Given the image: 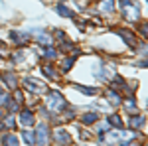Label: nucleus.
Segmentation results:
<instances>
[{"label":"nucleus","instance_id":"f257e3e1","mask_svg":"<svg viewBox=\"0 0 148 146\" xmlns=\"http://www.w3.org/2000/svg\"><path fill=\"white\" fill-rule=\"evenodd\" d=\"M46 105H47V109L53 111V112L63 111V109H65V99L61 97L59 91H49L46 95Z\"/></svg>","mask_w":148,"mask_h":146},{"label":"nucleus","instance_id":"f03ea898","mask_svg":"<svg viewBox=\"0 0 148 146\" xmlns=\"http://www.w3.org/2000/svg\"><path fill=\"white\" fill-rule=\"evenodd\" d=\"M121 8H123V14H125L126 20L136 22L138 18H140V10H138V6L132 0H121Z\"/></svg>","mask_w":148,"mask_h":146},{"label":"nucleus","instance_id":"7ed1b4c3","mask_svg":"<svg viewBox=\"0 0 148 146\" xmlns=\"http://www.w3.org/2000/svg\"><path fill=\"white\" fill-rule=\"evenodd\" d=\"M24 85L28 87V91H32V93H46V91H47V85H44L42 81L32 79V77H26V79H24Z\"/></svg>","mask_w":148,"mask_h":146},{"label":"nucleus","instance_id":"20e7f679","mask_svg":"<svg viewBox=\"0 0 148 146\" xmlns=\"http://www.w3.org/2000/svg\"><path fill=\"white\" fill-rule=\"evenodd\" d=\"M34 136H38L36 142L44 146L47 140H49V130H47V126H46V124H40V126H38V134H34Z\"/></svg>","mask_w":148,"mask_h":146},{"label":"nucleus","instance_id":"39448f33","mask_svg":"<svg viewBox=\"0 0 148 146\" xmlns=\"http://www.w3.org/2000/svg\"><path fill=\"white\" fill-rule=\"evenodd\" d=\"M116 34L121 36L123 40H126L128 45H136V38H134V34H130L128 30H116Z\"/></svg>","mask_w":148,"mask_h":146},{"label":"nucleus","instance_id":"423d86ee","mask_svg":"<svg viewBox=\"0 0 148 146\" xmlns=\"http://www.w3.org/2000/svg\"><path fill=\"white\" fill-rule=\"evenodd\" d=\"M34 34H36V42H40V44H44V45H49V44H51V38H49L44 30H36Z\"/></svg>","mask_w":148,"mask_h":146},{"label":"nucleus","instance_id":"0eeeda50","mask_svg":"<svg viewBox=\"0 0 148 146\" xmlns=\"http://www.w3.org/2000/svg\"><path fill=\"white\" fill-rule=\"evenodd\" d=\"M20 123L24 124V126H32L34 124V114L30 111H22V114H20Z\"/></svg>","mask_w":148,"mask_h":146},{"label":"nucleus","instance_id":"6e6552de","mask_svg":"<svg viewBox=\"0 0 148 146\" xmlns=\"http://www.w3.org/2000/svg\"><path fill=\"white\" fill-rule=\"evenodd\" d=\"M10 38L16 42V44H26V42H30V36L28 34H20V32H10Z\"/></svg>","mask_w":148,"mask_h":146},{"label":"nucleus","instance_id":"1a4fd4ad","mask_svg":"<svg viewBox=\"0 0 148 146\" xmlns=\"http://www.w3.org/2000/svg\"><path fill=\"white\" fill-rule=\"evenodd\" d=\"M114 10V0H103L101 2V12L103 14H111Z\"/></svg>","mask_w":148,"mask_h":146},{"label":"nucleus","instance_id":"9d476101","mask_svg":"<svg viewBox=\"0 0 148 146\" xmlns=\"http://www.w3.org/2000/svg\"><path fill=\"white\" fill-rule=\"evenodd\" d=\"M56 10H57V14H59V16H65V18H73V16H75V14L69 10L67 6H63V4H57Z\"/></svg>","mask_w":148,"mask_h":146},{"label":"nucleus","instance_id":"9b49d317","mask_svg":"<svg viewBox=\"0 0 148 146\" xmlns=\"http://www.w3.org/2000/svg\"><path fill=\"white\" fill-rule=\"evenodd\" d=\"M2 79L8 83V87H10V89H16L18 81H16V77H14V75H10V73H2Z\"/></svg>","mask_w":148,"mask_h":146},{"label":"nucleus","instance_id":"f8f14e48","mask_svg":"<svg viewBox=\"0 0 148 146\" xmlns=\"http://www.w3.org/2000/svg\"><path fill=\"white\" fill-rule=\"evenodd\" d=\"M67 136H69L67 132H63V130H57V132H56V140L59 142V144H69L71 140H69Z\"/></svg>","mask_w":148,"mask_h":146},{"label":"nucleus","instance_id":"ddd939ff","mask_svg":"<svg viewBox=\"0 0 148 146\" xmlns=\"http://www.w3.org/2000/svg\"><path fill=\"white\" fill-rule=\"evenodd\" d=\"M85 124H95L97 123V114L95 112H87V114H83V119H81Z\"/></svg>","mask_w":148,"mask_h":146},{"label":"nucleus","instance_id":"4468645a","mask_svg":"<svg viewBox=\"0 0 148 146\" xmlns=\"http://www.w3.org/2000/svg\"><path fill=\"white\" fill-rule=\"evenodd\" d=\"M109 124H113V126H116V128H123V126H125V123L121 121V117H119V114H113V117L109 119Z\"/></svg>","mask_w":148,"mask_h":146},{"label":"nucleus","instance_id":"2eb2a0df","mask_svg":"<svg viewBox=\"0 0 148 146\" xmlns=\"http://www.w3.org/2000/svg\"><path fill=\"white\" fill-rule=\"evenodd\" d=\"M4 144L6 146H18V138L14 134H6L4 136Z\"/></svg>","mask_w":148,"mask_h":146},{"label":"nucleus","instance_id":"dca6fc26","mask_svg":"<svg viewBox=\"0 0 148 146\" xmlns=\"http://www.w3.org/2000/svg\"><path fill=\"white\" fill-rule=\"evenodd\" d=\"M130 126H132V128H140V126H144V117H134V119L130 121Z\"/></svg>","mask_w":148,"mask_h":146},{"label":"nucleus","instance_id":"f3484780","mask_svg":"<svg viewBox=\"0 0 148 146\" xmlns=\"http://www.w3.org/2000/svg\"><path fill=\"white\" fill-rule=\"evenodd\" d=\"M44 73H46L47 77H51V79H57V73H56V69L51 67V65H44Z\"/></svg>","mask_w":148,"mask_h":146},{"label":"nucleus","instance_id":"a211bd4d","mask_svg":"<svg viewBox=\"0 0 148 146\" xmlns=\"http://www.w3.org/2000/svg\"><path fill=\"white\" fill-rule=\"evenodd\" d=\"M24 142H26V144H34L36 142V138H34V132H30V130H26V132H24Z\"/></svg>","mask_w":148,"mask_h":146},{"label":"nucleus","instance_id":"6ab92c4d","mask_svg":"<svg viewBox=\"0 0 148 146\" xmlns=\"http://www.w3.org/2000/svg\"><path fill=\"white\" fill-rule=\"evenodd\" d=\"M75 89L81 91L83 95H95V89H91V87H83V85H75Z\"/></svg>","mask_w":148,"mask_h":146},{"label":"nucleus","instance_id":"aec40b11","mask_svg":"<svg viewBox=\"0 0 148 146\" xmlns=\"http://www.w3.org/2000/svg\"><path fill=\"white\" fill-rule=\"evenodd\" d=\"M73 63H75V57H67V59L63 61V71H67V69L71 67Z\"/></svg>","mask_w":148,"mask_h":146},{"label":"nucleus","instance_id":"412c9836","mask_svg":"<svg viewBox=\"0 0 148 146\" xmlns=\"http://www.w3.org/2000/svg\"><path fill=\"white\" fill-rule=\"evenodd\" d=\"M107 97H109V99H111V103H113V105H121V99H119V97H116V95H114L113 91H109V95H107Z\"/></svg>","mask_w":148,"mask_h":146},{"label":"nucleus","instance_id":"4be33fe9","mask_svg":"<svg viewBox=\"0 0 148 146\" xmlns=\"http://www.w3.org/2000/svg\"><path fill=\"white\" fill-rule=\"evenodd\" d=\"M44 56H46L47 59H53V57H56V49H49V47H47L46 51H44Z\"/></svg>","mask_w":148,"mask_h":146},{"label":"nucleus","instance_id":"5701e85b","mask_svg":"<svg viewBox=\"0 0 148 146\" xmlns=\"http://www.w3.org/2000/svg\"><path fill=\"white\" fill-rule=\"evenodd\" d=\"M6 126H16V121H14L12 117H8V119H6Z\"/></svg>","mask_w":148,"mask_h":146},{"label":"nucleus","instance_id":"b1692460","mask_svg":"<svg viewBox=\"0 0 148 146\" xmlns=\"http://www.w3.org/2000/svg\"><path fill=\"white\" fill-rule=\"evenodd\" d=\"M128 146H138V144H136V142H132V144H128Z\"/></svg>","mask_w":148,"mask_h":146},{"label":"nucleus","instance_id":"393cba45","mask_svg":"<svg viewBox=\"0 0 148 146\" xmlns=\"http://www.w3.org/2000/svg\"><path fill=\"white\" fill-rule=\"evenodd\" d=\"M0 117H2V111H0Z\"/></svg>","mask_w":148,"mask_h":146},{"label":"nucleus","instance_id":"a878e982","mask_svg":"<svg viewBox=\"0 0 148 146\" xmlns=\"http://www.w3.org/2000/svg\"><path fill=\"white\" fill-rule=\"evenodd\" d=\"M0 93H2V87H0Z\"/></svg>","mask_w":148,"mask_h":146}]
</instances>
